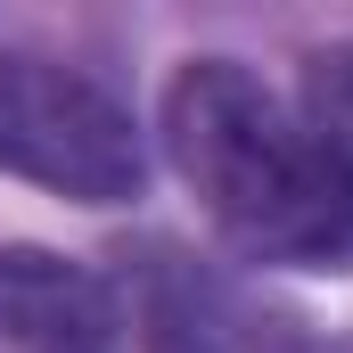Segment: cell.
Returning a JSON list of instances; mask_svg holds the SVG:
<instances>
[{
    "label": "cell",
    "instance_id": "1",
    "mask_svg": "<svg viewBox=\"0 0 353 353\" xmlns=\"http://www.w3.org/2000/svg\"><path fill=\"white\" fill-rule=\"evenodd\" d=\"M165 148L214 230L296 271H353V181L271 83L239 58H189L165 90Z\"/></svg>",
    "mask_w": 353,
    "mask_h": 353
},
{
    "label": "cell",
    "instance_id": "2",
    "mask_svg": "<svg viewBox=\"0 0 353 353\" xmlns=\"http://www.w3.org/2000/svg\"><path fill=\"white\" fill-rule=\"evenodd\" d=\"M0 173L41 181L74 205H123L148 181L132 107L83 66L0 50Z\"/></svg>",
    "mask_w": 353,
    "mask_h": 353
},
{
    "label": "cell",
    "instance_id": "3",
    "mask_svg": "<svg viewBox=\"0 0 353 353\" xmlns=\"http://www.w3.org/2000/svg\"><path fill=\"white\" fill-rule=\"evenodd\" d=\"M123 288L107 271L50 255V247H0V353H123Z\"/></svg>",
    "mask_w": 353,
    "mask_h": 353
},
{
    "label": "cell",
    "instance_id": "4",
    "mask_svg": "<svg viewBox=\"0 0 353 353\" xmlns=\"http://www.w3.org/2000/svg\"><path fill=\"white\" fill-rule=\"evenodd\" d=\"M123 321L148 337V353H239V329H247L239 304L181 255H157L148 296H132Z\"/></svg>",
    "mask_w": 353,
    "mask_h": 353
},
{
    "label": "cell",
    "instance_id": "5",
    "mask_svg": "<svg viewBox=\"0 0 353 353\" xmlns=\"http://www.w3.org/2000/svg\"><path fill=\"white\" fill-rule=\"evenodd\" d=\"M296 107H304V123L321 132V148L337 157V173L353 181V50H312Z\"/></svg>",
    "mask_w": 353,
    "mask_h": 353
}]
</instances>
